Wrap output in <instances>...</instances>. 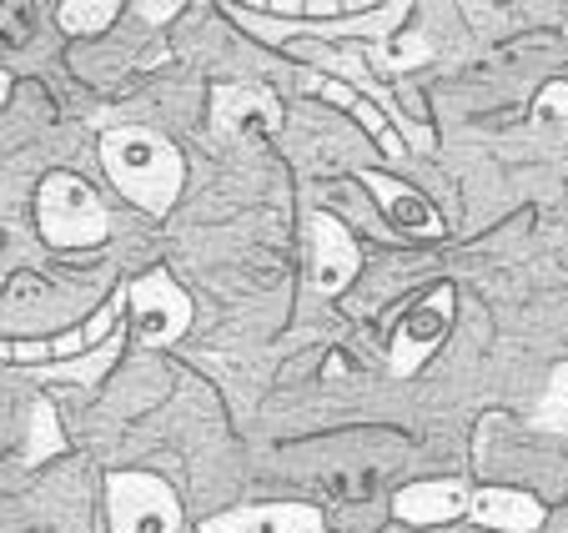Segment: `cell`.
I'll return each instance as SVG.
<instances>
[{"instance_id":"20","label":"cell","mask_w":568,"mask_h":533,"mask_svg":"<svg viewBox=\"0 0 568 533\" xmlns=\"http://www.w3.org/2000/svg\"><path fill=\"white\" fill-rule=\"evenodd\" d=\"M116 16H121L116 0H65V6H55V21L71 36H97V31H106Z\"/></svg>"},{"instance_id":"16","label":"cell","mask_w":568,"mask_h":533,"mask_svg":"<svg viewBox=\"0 0 568 533\" xmlns=\"http://www.w3.org/2000/svg\"><path fill=\"white\" fill-rule=\"evenodd\" d=\"M534 131L568 157V81H548L534 101Z\"/></svg>"},{"instance_id":"22","label":"cell","mask_w":568,"mask_h":533,"mask_svg":"<svg viewBox=\"0 0 568 533\" xmlns=\"http://www.w3.org/2000/svg\"><path fill=\"white\" fill-rule=\"evenodd\" d=\"M6 97H11V76L0 71V107H6Z\"/></svg>"},{"instance_id":"9","label":"cell","mask_w":568,"mask_h":533,"mask_svg":"<svg viewBox=\"0 0 568 533\" xmlns=\"http://www.w3.org/2000/svg\"><path fill=\"white\" fill-rule=\"evenodd\" d=\"M196 533H322V513L312 503H252L202 519Z\"/></svg>"},{"instance_id":"8","label":"cell","mask_w":568,"mask_h":533,"mask_svg":"<svg viewBox=\"0 0 568 533\" xmlns=\"http://www.w3.org/2000/svg\"><path fill=\"white\" fill-rule=\"evenodd\" d=\"M121 308H126V288L111 292V302L97 312V318H87V328L61 332V338H51V342H0V358H6V363H26V368H36V358H45V363H65V358H81V352L101 348V342L116 332Z\"/></svg>"},{"instance_id":"2","label":"cell","mask_w":568,"mask_h":533,"mask_svg":"<svg viewBox=\"0 0 568 533\" xmlns=\"http://www.w3.org/2000/svg\"><path fill=\"white\" fill-rule=\"evenodd\" d=\"M36 222L51 247H101L111 232V212L97 192L71 171H51L36 197Z\"/></svg>"},{"instance_id":"5","label":"cell","mask_w":568,"mask_h":533,"mask_svg":"<svg viewBox=\"0 0 568 533\" xmlns=\"http://www.w3.org/2000/svg\"><path fill=\"white\" fill-rule=\"evenodd\" d=\"M453 308H458V292L443 282V288H433L428 298L408 312V318L397 322L393 348H387V373H393V378H413V373H418V368L433 358V348L448 338Z\"/></svg>"},{"instance_id":"13","label":"cell","mask_w":568,"mask_h":533,"mask_svg":"<svg viewBox=\"0 0 568 533\" xmlns=\"http://www.w3.org/2000/svg\"><path fill=\"white\" fill-rule=\"evenodd\" d=\"M468 519L494 533H538L544 529V503L524 489H478L468 503Z\"/></svg>"},{"instance_id":"19","label":"cell","mask_w":568,"mask_h":533,"mask_svg":"<svg viewBox=\"0 0 568 533\" xmlns=\"http://www.w3.org/2000/svg\"><path fill=\"white\" fill-rule=\"evenodd\" d=\"M528 423H534L538 433L568 438V363L554 368V378H548V388H544V403L534 408V418H528Z\"/></svg>"},{"instance_id":"12","label":"cell","mask_w":568,"mask_h":533,"mask_svg":"<svg viewBox=\"0 0 568 533\" xmlns=\"http://www.w3.org/2000/svg\"><path fill=\"white\" fill-rule=\"evenodd\" d=\"M302 91H312V97H322V101H333V107L353 111L357 127H367V137H373L377 147H383V157H393V161L408 157V141L397 137V127H393V121H387L367 97H357L353 86L333 81V76H322V71H302Z\"/></svg>"},{"instance_id":"15","label":"cell","mask_w":568,"mask_h":533,"mask_svg":"<svg viewBox=\"0 0 568 533\" xmlns=\"http://www.w3.org/2000/svg\"><path fill=\"white\" fill-rule=\"evenodd\" d=\"M121 348H126V332H111L101 348H91V352H81V358H65V363H36L31 368V378H51V383H97L101 373H111V363L121 358Z\"/></svg>"},{"instance_id":"7","label":"cell","mask_w":568,"mask_h":533,"mask_svg":"<svg viewBox=\"0 0 568 533\" xmlns=\"http://www.w3.org/2000/svg\"><path fill=\"white\" fill-rule=\"evenodd\" d=\"M307 232H312V282H317V292L322 298L347 292V282H353L357 266H363V247H357V237L347 232L333 212H312Z\"/></svg>"},{"instance_id":"10","label":"cell","mask_w":568,"mask_h":533,"mask_svg":"<svg viewBox=\"0 0 568 533\" xmlns=\"http://www.w3.org/2000/svg\"><path fill=\"white\" fill-rule=\"evenodd\" d=\"M357 182L373 192V202L383 207V217L408 237H443V217L433 212V202L423 192H413L408 182L383 177V171H357Z\"/></svg>"},{"instance_id":"17","label":"cell","mask_w":568,"mask_h":533,"mask_svg":"<svg viewBox=\"0 0 568 533\" xmlns=\"http://www.w3.org/2000/svg\"><path fill=\"white\" fill-rule=\"evenodd\" d=\"M357 56H363L373 71H383V76H397V71H408V66H423L433 56V46L423 41V36H397L393 46H357Z\"/></svg>"},{"instance_id":"1","label":"cell","mask_w":568,"mask_h":533,"mask_svg":"<svg viewBox=\"0 0 568 533\" xmlns=\"http://www.w3.org/2000/svg\"><path fill=\"white\" fill-rule=\"evenodd\" d=\"M101 167H106L111 187L146 217H166L186 187V161L176 141H166L151 127H111L101 137Z\"/></svg>"},{"instance_id":"6","label":"cell","mask_w":568,"mask_h":533,"mask_svg":"<svg viewBox=\"0 0 568 533\" xmlns=\"http://www.w3.org/2000/svg\"><path fill=\"white\" fill-rule=\"evenodd\" d=\"M212 127L226 141L272 137L282 127V107L267 86H257V81H222V86H212Z\"/></svg>"},{"instance_id":"21","label":"cell","mask_w":568,"mask_h":533,"mask_svg":"<svg viewBox=\"0 0 568 533\" xmlns=\"http://www.w3.org/2000/svg\"><path fill=\"white\" fill-rule=\"evenodd\" d=\"M131 11L146 16V21H172V16L182 11V6H176V0H166V6H131Z\"/></svg>"},{"instance_id":"3","label":"cell","mask_w":568,"mask_h":533,"mask_svg":"<svg viewBox=\"0 0 568 533\" xmlns=\"http://www.w3.org/2000/svg\"><path fill=\"white\" fill-rule=\"evenodd\" d=\"M106 519L111 533H176L182 529V503L156 473H111Z\"/></svg>"},{"instance_id":"4","label":"cell","mask_w":568,"mask_h":533,"mask_svg":"<svg viewBox=\"0 0 568 533\" xmlns=\"http://www.w3.org/2000/svg\"><path fill=\"white\" fill-rule=\"evenodd\" d=\"M126 308L136 318L141 348H166V342H176L192 328V298L166 272H146V278L126 282Z\"/></svg>"},{"instance_id":"18","label":"cell","mask_w":568,"mask_h":533,"mask_svg":"<svg viewBox=\"0 0 568 533\" xmlns=\"http://www.w3.org/2000/svg\"><path fill=\"white\" fill-rule=\"evenodd\" d=\"M55 453H65L61 418H55L51 398H41V403L31 408V443H26V463H31V469H41V463L55 459Z\"/></svg>"},{"instance_id":"11","label":"cell","mask_w":568,"mask_h":533,"mask_svg":"<svg viewBox=\"0 0 568 533\" xmlns=\"http://www.w3.org/2000/svg\"><path fill=\"white\" fill-rule=\"evenodd\" d=\"M468 503L473 489L458 479H423L408 483V489L393 499V513L403 523H418V529H433V523H453V519H468Z\"/></svg>"},{"instance_id":"14","label":"cell","mask_w":568,"mask_h":533,"mask_svg":"<svg viewBox=\"0 0 568 533\" xmlns=\"http://www.w3.org/2000/svg\"><path fill=\"white\" fill-rule=\"evenodd\" d=\"M252 16H277V21H327V26H343L357 21V16L377 11V6H363V0H262V6H247Z\"/></svg>"}]
</instances>
